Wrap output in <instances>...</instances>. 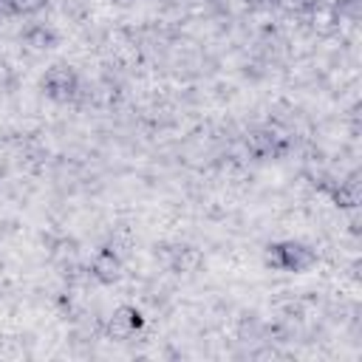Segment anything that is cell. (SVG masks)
Wrapping results in <instances>:
<instances>
[{
    "label": "cell",
    "instance_id": "6da1fadb",
    "mask_svg": "<svg viewBox=\"0 0 362 362\" xmlns=\"http://www.w3.org/2000/svg\"><path fill=\"white\" fill-rule=\"evenodd\" d=\"M42 88H45V93H48L51 99H57V102H68V99L76 96L79 82H76V74H74L71 68H65V65H54V68L42 76Z\"/></svg>",
    "mask_w": 362,
    "mask_h": 362
},
{
    "label": "cell",
    "instance_id": "7a4b0ae2",
    "mask_svg": "<svg viewBox=\"0 0 362 362\" xmlns=\"http://www.w3.org/2000/svg\"><path fill=\"white\" fill-rule=\"evenodd\" d=\"M311 260L314 255L300 243H280V246H272L269 252V263L283 272H303L311 266Z\"/></svg>",
    "mask_w": 362,
    "mask_h": 362
},
{
    "label": "cell",
    "instance_id": "3957f363",
    "mask_svg": "<svg viewBox=\"0 0 362 362\" xmlns=\"http://www.w3.org/2000/svg\"><path fill=\"white\" fill-rule=\"evenodd\" d=\"M246 144H249V150H252L255 156H277V153L286 150L288 139H286L283 133H277V130H257V133L249 136Z\"/></svg>",
    "mask_w": 362,
    "mask_h": 362
},
{
    "label": "cell",
    "instance_id": "277c9868",
    "mask_svg": "<svg viewBox=\"0 0 362 362\" xmlns=\"http://www.w3.org/2000/svg\"><path fill=\"white\" fill-rule=\"evenodd\" d=\"M141 328V314L136 311V308H130V305H122L116 314H113V320H110V331L116 334V337H130V334H136Z\"/></svg>",
    "mask_w": 362,
    "mask_h": 362
},
{
    "label": "cell",
    "instance_id": "5b68a950",
    "mask_svg": "<svg viewBox=\"0 0 362 362\" xmlns=\"http://www.w3.org/2000/svg\"><path fill=\"white\" fill-rule=\"evenodd\" d=\"M42 0H0V17H8V14H28L40 6Z\"/></svg>",
    "mask_w": 362,
    "mask_h": 362
},
{
    "label": "cell",
    "instance_id": "8992f818",
    "mask_svg": "<svg viewBox=\"0 0 362 362\" xmlns=\"http://www.w3.org/2000/svg\"><path fill=\"white\" fill-rule=\"evenodd\" d=\"M116 257L110 255V252H102L99 257H96V263H93V272L102 277V280H113L116 277Z\"/></svg>",
    "mask_w": 362,
    "mask_h": 362
}]
</instances>
